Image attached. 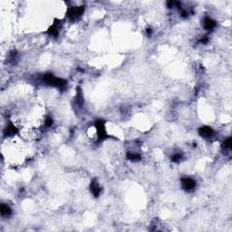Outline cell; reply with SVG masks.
I'll use <instances>...</instances> for the list:
<instances>
[{
  "label": "cell",
  "instance_id": "3957f363",
  "mask_svg": "<svg viewBox=\"0 0 232 232\" xmlns=\"http://www.w3.org/2000/svg\"><path fill=\"white\" fill-rule=\"evenodd\" d=\"M203 26L206 30H212L216 26V22L212 20L211 18H209V17H206L203 22Z\"/></svg>",
  "mask_w": 232,
  "mask_h": 232
},
{
  "label": "cell",
  "instance_id": "8992f818",
  "mask_svg": "<svg viewBox=\"0 0 232 232\" xmlns=\"http://www.w3.org/2000/svg\"><path fill=\"white\" fill-rule=\"evenodd\" d=\"M127 158L130 160H140V159H141V157L138 153H133V152H128Z\"/></svg>",
  "mask_w": 232,
  "mask_h": 232
},
{
  "label": "cell",
  "instance_id": "5b68a950",
  "mask_svg": "<svg viewBox=\"0 0 232 232\" xmlns=\"http://www.w3.org/2000/svg\"><path fill=\"white\" fill-rule=\"evenodd\" d=\"M0 212H1L2 216H8L9 214H11V209L7 205L2 204L1 207H0Z\"/></svg>",
  "mask_w": 232,
  "mask_h": 232
},
{
  "label": "cell",
  "instance_id": "6da1fadb",
  "mask_svg": "<svg viewBox=\"0 0 232 232\" xmlns=\"http://www.w3.org/2000/svg\"><path fill=\"white\" fill-rule=\"evenodd\" d=\"M182 187L185 190H191L196 187V182L190 178H185V179H182Z\"/></svg>",
  "mask_w": 232,
  "mask_h": 232
},
{
  "label": "cell",
  "instance_id": "7a4b0ae2",
  "mask_svg": "<svg viewBox=\"0 0 232 232\" xmlns=\"http://www.w3.org/2000/svg\"><path fill=\"white\" fill-rule=\"evenodd\" d=\"M213 133H214L213 130L209 126H204V127L201 128V130H200V134L205 139H209V138L212 137Z\"/></svg>",
  "mask_w": 232,
  "mask_h": 232
},
{
  "label": "cell",
  "instance_id": "52a82bcc",
  "mask_svg": "<svg viewBox=\"0 0 232 232\" xmlns=\"http://www.w3.org/2000/svg\"><path fill=\"white\" fill-rule=\"evenodd\" d=\"M182 154H180V153H176V154H174L173 156H172V160L173 162H180V160H182Z\"/></svg>",
  "mask_w": 232,
  "mask_h": 232
},
{
  "label": "cell",
  "instance_id": "277c9868",
  "mask_svg": "<svg viewBox=\"0 0 232 232\" xmlns=\"http://www.w3.org/2000/svg\"><path fill=\"white\" fill-rule=\"evenodd\" d=\"M91 190L94 194V196H95V197H98V196L100 195L102 190H101V187L96 183V182H93L92 185H91Z\"/></svg>",
  "mask_w": 232,
  "mask_h": 232
}]
</instances>
